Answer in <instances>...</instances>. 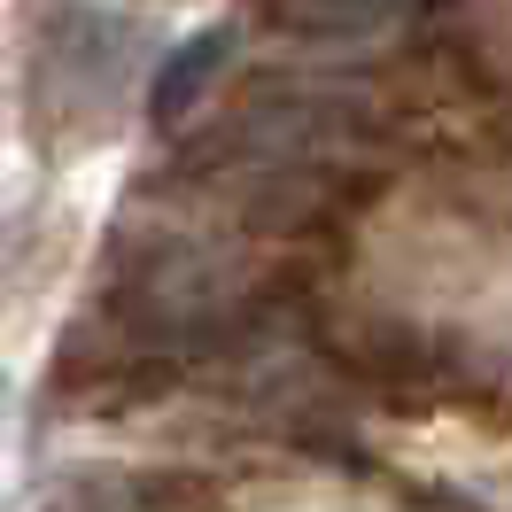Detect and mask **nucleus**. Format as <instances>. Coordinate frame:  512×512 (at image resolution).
I'll list each match as a JSON object with an SVG mask.
<instances>
[{
    "label": "nucleus",
    "instance_id": "f257e3e1",
    "mask_svg": "<svg viewBox=\"0 0 512 512\" xmlns=\"http://www.w3.org/2000/svg\"><path fill=\"white\" fill-rule=\"evenodd\" d=\"M350 140H357V117L334 86H256L233 109V125L218 132V156L241 163V171L280 179V171H319Z\"/></svg>",
    "mask_w": 512,
    "mask_h": 512
},
{
    "label": "nucleus",
    "instance_id": "f03ea898",
    "mask_svg": "<svg viewBox=\"0 0 512 512\" xmlns=\"http://www.w3.org/2000/svg\"><path fill=\"white\" fill-rule=\"evenodd\" d=\"M125 326L140 342H202L233 319L241 303V280L210 241H156L125 272Z\"/></svg>",
    "mask_w": 512,
    "mask_h": 512
},
{
    "label": "nucleus",
    "instance_id": "7ed1b4c3",
    "mask_svg": "<svg viewBox=\"0 0 512 512\" xmlns=\"http://www.w3.org/2000/svg\"><path fill=\"white\" fill-rule=\"evenodd\" d=\"M256 8L295 39H381L419 0H256Z\"/></svg>",
    "mask_w": 512,
    "mask_h": 512
},
{
    "label": "nucleus",
    "instance_id": "20e7f679",
    "mask_svg": "<svg viewBox=\"0 0 512 512\" xmlns=\"http://www.w3.org/2000/svg\"><path fill=\"white\" fill-rule=\"evenodd\" d=\"M225 55H233V32H202V39H187V47H179V55L163 63L156 101H148V109H156V125H179L194 101L210 94V78L225 70Z\"/></svg>",
    "mask_w": 512,
    "mask_h": 512
}]
</instances>
